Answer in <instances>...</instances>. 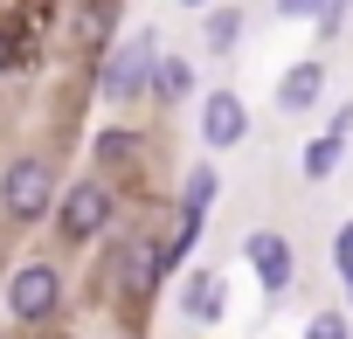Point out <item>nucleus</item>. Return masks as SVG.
Instances as JSON below:
<instances>
[{"instance_id":"1","label":"nucleus","mask_w":353,"mask_h":339,"mask_svg":"<svg viewBox=\"0 0 353 339\" xmlns=\"http://www.w3.org/2000/svg\"><path fill=\"white\" fill-rule=\"evenodd\" d=\"M63 201V174L49 152H14L0 166V215L8 222H49Z\"/></svg>"},{"instance_id":"2","label":"nucleus","mask_w":353,"mask_h":339,"mask_svg":"<svg viewBox=\"0 0 353 339\" xmlns=\"http://www.w3.org/2000/svg\"><path fill=\"white\" fill-rule=\"evenodd\" d=\"M111 215H118V194H111V181H97V174H83V181H70L63 187V201H56V236L70 243V249H83V243H97L104 229H111Z\"/></svg>"},{"instance_id":"3","label":"nucleus","mask_w":353,"mask_h":339,"mask_svg":"<svg viewBox=\"0 0 353 339\" xmlns=\"http://www.w3.org/2000/svg\"><path fill=\"white\" fill-rule=\"evenodd\" d=\"M152 70H159V49H152V28H139L132 42H118L97 63V97L104 104H132V97L152 90Z\"/></svg>"},{"instance_id":"4","label":"nucleus","mask_w":353,"mask_h":339,"mask_svg":"<svg viewBox=\"0 0 353 339\" xmlns=\"http://www.w3.org/2000/svg\"><path fill=\"white\" fill-rule=\"evenodd\" d=\"M0 305H8L14 325H49V318L63 311V270H56L49 256L21 263V270L8 277V291H0Z\"/></svg>"},{"instance_id":"5","label":"nucleus","mask_w":353,"mask_h":339,"mask_svg":"<svg viewBox=\"0 0 353 339\" xmlns=\"http://www.w3.org/2000/svg\"><path fill=\"white\" fill-rule=\"evenodd\" d=\"M159 277H166V256H159L152 236H125V243L111 249V291H118L125 305H139Z\"/></svg>"},{"instance_id":"6","label":"nucleus","mask_w":353,"mask_h":339,"mask_svg":"<svg viewBox=\"0 0 353 339\" xmlns=\"http://www.w3.org/2000/svg\"><path fill=\"white\" fill-rule=\"evenodd\" d=\"M194 132H201L208 152H229V145L250 138V104H243L229 83H215V90L201 97V111H194Z\"/></svg>"},{"instance_id":"7","label":"nucleus","mask_w":353,"mask_h":339,"mask_svg":"<svg viewBox=\"0 0 353 339\" xmlns=\"http://www.w3.org/2000/svg\"><path fill=\"white\" fill-rule=\"evenodd\" d=\"M243 256H250V270H256V284H263L270 298L291 291L298 256H291V236H284V229H250V236H243Z\"/></svg>"},{"instance_id":"8","label":"nucleus","mask_w":353,"mask_h":339,"mask_svg":"<svg viewBox=\"0 0 353 339\" xmlns=\"http://www.w3.org/2000/svg\"><path fill=\"white\" fill-rule=\"evenodd\" d=\"M222 298H229V291H222V270H188V284H181V318L194 325V339L222 318Z\"/></svg>"},{"instance_id":"9","label":"nucleus","mask_w":353,"mask_h":339,"mask_svg":"<svg viewBox=\"0 0 353 339\" xmlns=\"http://www.w3.org/2000/svg\"><path fill=\"white\" fill-rule=\"evenodd\" d=\"M346 132H353V104H339L332 125L305 145V181H332V174H339V159H346Z\"/></svg>"},{"instance_id":"10","label":"nucleus","mask_w":353,"mask_h":339,"mask_svg":"<svg viewBox=\"0 0 353 339\" xmlns=\"http://www.w3.org/2000/svg\"><path fill=\"white\" fill-rule=\"evenodd\" d=\"M319 97H325V63H291V70L277 76V111L298 118V111H312Z\"/></svg>"},{"instance_id":"11","label":"nucleus","mask_w":353,"mask_h":339,"mask_svg":"<svg viewBox=\"0 0 353 339\" xmlns=\"http://www.w3.org/2000/svg\"><path fill=\"white\" fill-rule=\"evenodd\" d=\"M111 21H118V0H83V14H77V42L90 49V56H111L118 42H111Z\"/></svg>"},{"instance_id":"12","label":"nucleus","mask_w":353,"mask_h":339,"mask_svg":"<svg viewBox=\"0 0 353 339\" xmlns=\"http://www.w3.org/2000/svg\"><path fill=\"white\" fill-rule=\"evenodd\" d=\"M201 236H208V215H201V208H181V229H173V243H159L166 270H181V263L201 249Z\"/></svg>"},{"instance_id":"13","label":"nucleus","mask_w":353,"mask_h":339,"mask_svg":"<svg viewBox=\"0 0 353 339\" xmlns=\"http://www.w3.org/2000/svg\"><path fill=\"white\" fill-rule=\"evenodd\" d=\"M201 42H208V56H236V42H243V8H208Z\"/></svg>"},{"instance_id":"14","label":"nucleus","mask_w":353,"mask_h":339,"mask_svg":"<svg viewBox=\"0 0 353 339\" xmlns=\"http://www.w3.org/2000/svg\"><path fill=\"white\" fill-rule=\"evenodd\" d=\"M194 90V63H181V56H159V70H152V97L159 104H181Z\"/></svg>"},{"instance_id":"15","label":"nucleus","mask_w":353,"mask_h":339,"mask_svg":"<svg viewBox=\"0 0 353 339\" xmlns=\"http://www.w3.org/2000/svg\"><path fill=\"white\" fill-rule=\"evenodd\" d=\"M215 194H222V174H215V159H201V166H188V187H181V208H215Z\"/></svg>"},{"instance_id":"16","label":"nucleus","mask_w":353,"mask_h":339,"mask_svg":"<svg viewBox=\"0 0 353 339\" xmlns=\"http://www.w3.org/2000/svg\"><path fill=\"white\" fill-rule=\"evenodd\" d=\"M305 339H353V325H346V311H312Z\"/></svg>"},{"instance_id":"17","label":"nucleus","mask_w":353,"mask_h":339,"mask_svg":"<svg viewBox=\"0 0 353 339\" xmlns=\"http://www.w3.org/2000/svg\"><path fill=\"white\" fill-rule=\"evenodd\" d=\"M132 152H139V145H132V132H104V138H97V159H104V166H125Z\"/></svg>"},{"instance_id":"18","label":"nucleus","mask_w":353,"mask_h":339,"mask_svg":"<svg viewBox=\"0 0 353 339\" xmlns=\"http://www.w3.org/2000/svg\"><path fill=\"white\" fill-rule=\"evenodd\" d=\"M332 270L353 277V222H339V236H332Z\"/></svg>"},{"instance_id":"19","label":"nucleus","mask_w":353,"mask_h":339,"mask_svg":"<svg viewBox=\"0 0 353 339\" xmlns=\"http://www.w3.org/2000/svg\"><path fill=\"white\" fill-rule=\"evenodd\" d=\"M325 8H332V0H277V14H284V21H319Z\"/></svg>"},{"instance_id":"20","label":"nucleus","mask_w":353,"mask_h":339,"mask_svg":"<svg viewBox=\"0 0 353 339\" xmlns=\"http://www.w3.org/2000/svg\"><path fill=\"white\" fill-rule=\"evenodd\" d=\"M346 8H353V0H332V8L319 14V35H325V42H339V35H346Z\"/></svg>"},{"instance_id":"21","label":"nucleus","mask_w":353,"mask_h":339,"mask_svg":"<svg viewBox=\"0 0 353 339\" xmlns=\"http://www.w3.org/2000/svg\"><path fill=\"white\" fill-rule=\"evenodd\" d=\"M14 56H21V49H14V42H8V35H0V70H8V63H14Z\"/></svg>"},{"instance_id":"22","label":"nucleus","mask_w":353,"mask_h":339,"mask_svg":"<svg viewBox=\"0 0 353 339\" xmlns=\"http://www.w3.org/2000/svg\"><path fill=\"white\" fill-rule=\"evenodd\" d=\"M346 298H353V277H346Z\"/></svg>"},{"instance_id":"23","label":"nucleus","mask_w":353,"mask_h":339,"mask_svg":"<svg viewBox=\"0 0 353 339\" xmlns=\"http://www.w3.org/2000/svg\"><path fill=\"white\" fill-rule=\"evenodd\" d=\"M188 8H201V0H188Z\"/></svg>"}]
</instances>
